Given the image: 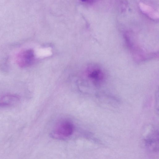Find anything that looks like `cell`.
<instances>
[{
    "instance_id": "6da1fadb",
    "label": "cell",
    "mask_w": 159,
    "mask_h": 159,
    "mask_svg": "<svg viewBox=\"0 0 159 159\" xmlns=\"http://www.w3.org/2000/svg\"><path fill=\"white\" fill-rule=\"evenodd\" d=\"M144 137L143 141L146 148L151 152H158L159 133L156 128L151 126Z\"/></svg>"
},
{
    "instance_id": "7a4b0ae2",
    "label": "cell",
    "mask_w": 159,
    "mask_h": 159,
    "mask_svg": "<svg viewBox=\"0 0 159 159\" xmlns=\"http://www.w3.org/2000/svg\"><path fill=\"white\" fill-rule=\"evenodd\" d=\"M35 60L34 51L32 49L24 50L19 53L16 58L18 65L21 67L29 66L33 63Z\"/></svg>"
},
{
    "instance_id": "3957f363",
    "label": "cell",
    "mask_w": 159,
    "mask_h": 159,
    "mask_svg": "<svg viewBox=\"0 0 159 159\" xmlns=\"http://www.w3.org/2000/svg\"><path fill=\"white\" fill-rule=\"evenodd\" d=\"M86 74L89 79L95 85H99L103 81L104 74L99 68L90 67L87 69Z\"/></svg>"
},
{
    "instance_id": "277c9868",
    "label": "cell",
    "mask_w": 159,
    "mask_h": 159,
    "mask_svg": "<svg viewBox=\"0 0 159 159\" xmlns=\"http://www.w3.org/2000/svg\"><path fill=\"white\" fill-rule=\"evenodd\" d=\"M73 130V125L69 121H65L61 122L57 126L55 132L59 135L66 137L71 135Z\"/></svg>"
},
{
    "instance_id": "5b68a950",
    "label": "cell",
    "mask_w": 159,
    "mask_h": 159,
    "mask_svg": "<svg viewBox=\"0 0 159 159\" xmlns=\"http://www.w3.org/2000/svg\"><path fill=\"white\" fill-rule=\"evenodd\" d=\"M20 102V98L17 96L7 94L0 97V108L11 107L17 104Z\"/></svg>"
},
{
    "instance_id": "8992f818",
    "label": "cell",
    "mask_w": 159,
    "mask_h": 159,
    "mask_svg": "<svg viewBox=\"0 0 159 159\" xmlns=\"http://www.w3.org/2000/svg\"><path fill=\"white\" fill-rule=\"evenodd\" d=\"M155 99V107L156 110L157 112V114H158V108H159V99H158V94H156Z\"/></svg>"
},
{
    "instance_id": "52a82bcc",
    "label": "cell",
    "mask_w": 159,
    "mask_h": 159,
    "mask_svg": "<svg viewBox=\"0 0 159 159\" xmlns=\"http://www.w3.org/2000/svg\"><path fill=\"white\" fill-rule=\"evenodd\" d=\"M82 1H84H84H88L89 0H80Z\"/></svg>"
}]
</instances>
